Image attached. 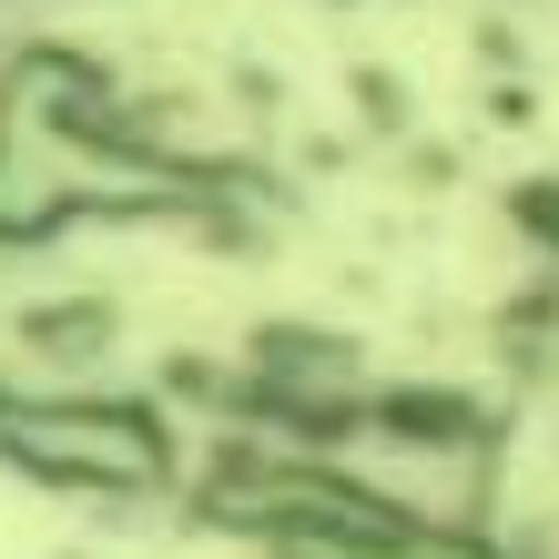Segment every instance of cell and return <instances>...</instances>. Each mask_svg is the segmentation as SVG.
Here are the masks:
<instances>
[{
  "mask_svg": "<svg viewBox=\"0 0 559 559\" xmlns=\"http://www.w3.org/2000/svg\"><path fill=\"white\" fill-rule=\"evenodd\" d=\"M0 457L41 488H72V499H163L183 478V427L122 386L31 377L0 397Z\"/></svg>",
  "mask_w": 559,
  "mask_h": 559,
  "instance_id": "cell-1",
  "label": "cell"
}]
</instances>
